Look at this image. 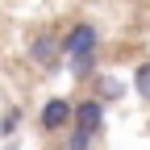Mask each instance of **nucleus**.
Returning <instances> with one entry per match:
<instances>
[{
	"instance_id": "obj_3",
	"label": "nucleus",
	"mask_w": 150,
	"mask_h": 150,
	"mask_svg": "<svg viewBox=\"0 0 150 150\" xmlns=\"http://www.w3.org/2000/svg\"><path fill=\"white\" fill-rule=\"evenodd\" d=\"M29 63H38L42 71H59V63H63L59 38H54V33H38L33 42H29Z\"/></svg>"
},
{
	"instance_id": "obj_2",
	"label": "nucleus",
	"mask_w": 150,
	"mask_h": 150,
	"mask_svg": "<svg viewBox=\"0 0 150 150\" xmlns=\"http://www.w3.org/2000/svg\"><path fill=\"white\" fill-rule=\"evenodd\" d=\"M71 121H75V129H83V134H92L96 138L100 134V125H104V104L100 100H71Z\"/></svg>"
},
{
	"instance_id": "obj_1",
	"label": "nucleus",
	"mask_w": 150,
	"mask_h": 150,
	"mask_svg": "<svg viewBox=\"0 0 150 150\" xmlns=\"http://www.w3.org/2000/svg\"><path fill=\"white\" fill-rule=\"evenodd\" d=\"M96 50H100V29L92 21H75L59 38V54L67 59L75 79H92V71H96Z\"/></svg>"
},
{
	"instance_id": "obj_6",
	"label": "nucleus",
	"mask_w": 150,
	"mask_h": 150,
	"mask_svg": "<svg viewBox=\"0 0 150 150\" xmlns=\"http://www.w3.org/2000/svg\"><path fill=\"white\" fill-rule=\"evenodd\" d=\"M134 88H138L142 100H150V63H142V67L134 71Z\"/></svg>"
},
{
	"instance_id": "obj_8",
	"label": "nucleus",
	"mask_w": 150,
	"mask_h": 150,
	"mask_svg": "<svg viewBox=\"0 0 150 150\" xmlns=\"http://www.w3.org/2000/svg\"><path fill=\"white\" fill-rule=\"evenodd\" d=\"M67 150H92V134H83V129H71Z\"/></svg>"
},
{
	"instance_id": "obj_5",
	"label": "nucleus",
	"mask_w": 150,
	"mask_h": 150,
	"mask_svg": "<svg viewBox=\"0 0 150 150\" xmlns=\"http://www.w3.org/2000/svg\"><path fill=\"white\" fill-rule=\"evenodd\" d=\"M117 96H121V83L112 79V75H96V96H92V100L108 104V100H117Z\"/></svg>"
},
{
	"instance_id": "obj_7",
	"label": "nucleus",
	"mask_w": 150,
	"mask_h": 150,
	"mask_svg": "<svg viewBox=\"0 0 150 150\" xmlns=\"http://www.w3.org/2000/svg\"><path fill=\"white\" fill-rule=\"evenodd\" d=\"M17 125H21V112L8 108L4 117H0V138H13V134H17Z\"/></svg>"
},
{
	"instance_id": "obj_4",
	"label": "nucleus",
	"mask_w": 150,
	"mask_h": 150,
	"mask_svg": "<svg viewBox=\"0 0 150 150\" xmlns=\"http://www.w3.org/2000/svg\"><path fill=\"white\" fill-rule=\"evenodd\" d=\"M38 121H42L46 134L67 129V125H71V100H67V96H50V100L42 104V117H38Z\"/></svg>"
}]
</instances>
